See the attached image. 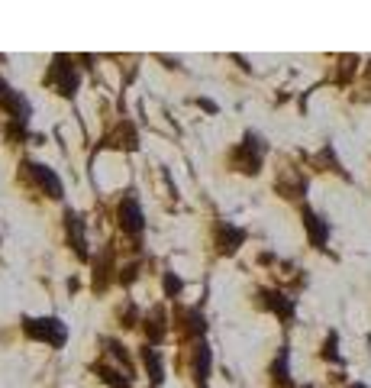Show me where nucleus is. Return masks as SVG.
I'll use <instances>...</instances> for the list:
<instances>
[{
    "label": "nucleus",
    "instance_id": "f257e3e1",
    "mask_svg": "<svg viewBox=\"0 0 371 388\" xmlns=\"http://www.w3.org/2000/svg\"><path fill=\"white\" fill-rule=\"evenodd\" d=\"M265 152H268V142L262 140L259 133L249 130V133L242 136V142H239V146L230 152V165L236 172H242V175H259Z\"/></svg>",
    "mask_w": 371,
    "mask_h": 388
},
{
    "label": "nucleus",
    "instance_id": "f03ea898",
    "mask_svg": "<svg viewBox=\"0 0 371 388\" xmlns=\"http://www.w3.org/2000/svg\"><path fill=\"white\" fill-rule=\"evenodd\" d=\"M0 110L10 117V136L16 140V133H26V123L29 117H33V107H29V100L23 98L16 88H10L4 78H0Z\"/></svg>",
    "mask_w": 371,
    "mask_h": 388
},
{
    "label": "nucleus",
    "instance_id": "7ed1b4c3",
    "mask_svg": "<svg viewBox=\"0 0 371 388\" xmlns=\"http://www.w3.org/2000/svg\"><path fill=\"white\" fill-rule=\"evenodd\" d=\"M23 333L52 350H62L68 340V327L62 324V318H23Z\"/></svg>",
    "mask_w": 371,
    "mask_h": 388
},
{
    "label": "nucleus",
    "instance_id": "20e7f679",
    "mask_svg": "<svg viewBox=\"0 0 371 388\" xmlns=\"http://www.w3.org/2000/svg\"><path fill=\"white\" fill-rule=\"evenodd\" d=\"M45 85L55 88L62 98H75L77 94V85H81V71H77L75 58L71 56H55L45 71Z\"/></svg>",
    "mask_w": 371,
    "mask_h": 388
},
{
    "label": "nucleus",
    "instance_id": "39448f33",
    "mask_svg": "<svg viewBox=\"0 0 371 388\" xmlns=\"http://www.w3.org/2000/svg\"><path fill=\"white\" fill-rule=\"evenodd\" d=\"M23 175H26L39 191H43L45 198H52V201H62V198H65V184H62V178H58L55 169H49V165L26 159V162H23Z\"/></svg>",
    "mask_w": 371,
    "mask_h": 388
},
{
    "label": "nucleus",
    "instance_id": "423d86ee",
    "mask_svg": "<svg viewBox=\"0 0 371 388\" xmlns=\"http://www.w3.org/2000/svg\"><path fill=\"white\" fill-rule=\"evenodd\" d=\"M117 220H119V230L129 233V236H142L146 230V214H142V204L136 201V194H127L117 207Z\"/></svg>",
    "mask_w": 371,
    "mask_h": 388
},
{
    "label": "nucleus",
    "instance_id": "0eeeda50",
    "mask_svg": "<svg viewBox=\"0 0 371 388\" xmlns=\"http://www.w3.org/2000/svg\"><path fill=\"white\" fill-rule=\"evenodd\" d=\"M245 236H249V233H245L242 226L230 224V220H220L217 230H213V243H217V253H220V256H232V253H236V249L245 243Z\"/></svg>",
    "mask_w": 371,
    "mask_h": 388
},
{
    "label": "nucleus",
    "instance_id": "6e6552de",
    "mask_svg": "<svg viewBox=\"0 0 371 388\" xmlns=\"http://www.w3.org/2000/svg\"><path fill=\"white\" fill-rule=\"evenodd\" d=\"M65 236H68V246L75 249V256L81 262H87V240H85V220L77 211H65Z\"/></svg>",
    "mask_w": 371,
    "mask_h": 388
},
{
    "label": "nucleus",
    "instance_id": "1a4fd4ad",
    "mask_svg": "<svg viewBox=\"0 0 371 388\" xmlns=\"http://www.w3.org/2000/svg\"><path fill=\"white\" fill-rule=\"evenodd\" d=\"M175 327L181 330V337H188V340H203V333H207V320H203V314L197 308H178Z\"/></svg>",
    "mask_w": 371,
    "mask_h": 388
},
{
    "label": "nucleus",
    "instance_id": "9d476101",
    "mask_svg": "<svg viewBox=\"0 0 371 388\" xmlns=\"http://www.w3.org/2000/svg\"><path fill=\"white\" fill-rule=\"evenodd\" d=\"M259 308H265V310H271V314H278L281 320H291V318H294V298L281 295V291H274V288H262V291H259Z\"/></svg>",
    "mask_w": 371,
    "mask_h": 388
},
{
    "label": "nucleus",
    "instance_id": "9b49d317",
    "mask_svg": "<svg viewBox=\"0 0 371 388\" xmlns=\"http://www.w3.org/2000/svg\"><path fill=\"white\" fill-rule=\"evenodd\" d=\"M113 272H119L113 262V246H104L100 256L94 259V291H107L113 282Z\"/></svg>",
    "mask_w": 371,
    "mask_h": 388
},
{
    "label": "nucleus",
    "instance_id": "f8f14e48",
    "mask_svg": "<svg viewBox=\"0 0 371 388\" xmlns=\"http://www.w3.org/2000/svg\"><path fill=\"white\" fill-rule=\"evenodd\" d=\"M303 226H307V233H310V246H316V249H326V240H329V224L320 217L316 211H310V207H303Z\"/></svg>",
    "mask_w": 371,
    "mask_h": 388
},
{
    "label": "nucleus",
    "instance_id": "ddd939ff",
    "mask_svg": "<svg viewBox=\"0 0 371 388\" xmlns=\"http://www.w3.org/2000/svg\"><path fill=\"white\" fill-rule=\"evenodd\" d=\"M142 327H146V337H149V346H158L161 340H165V333H168V318H165V308H152L146 314V320H142Z\"/></svg>",
    "mask_w": 371,
    "mask_h": 388
},
{
    "label": "nucleus",
    "instance_id": "4468645a",
    "mask_svg": "<svg viewBox=\"0 0 371 388\" xmlns=\"http://www.w3.org/2000/svg\"><path fill=\"white\" fill-rule=\"evenodd\" d=\"M210 362H213L210 346L203 343V340H197V343H194V382L200 388H207V379H210Z\"/></svg>",
    "mask_w": 371,
    "mask_h": 388
},
{
    "label": "nucleus",
    "instance_id": "2eb2a0df",
    "mask_svg": "<svg viewBox=\"0 0 371 388\" xmlns=\"http://www.w3.org/2000/svg\"><path fill=\"white\" fill-rule=\"evenodd\" d=\"M142 362H146V372L152 375V385L158 388L161 382H165V362H161V350L146 346V350H142Z\"/></svg>",
    "mask_w": 371,
    "mask_h": 388
},
{
    "label": "nucleus",
    "instance_id": "dca6fc26",
    "mask_svg": "<svg viewBox=\"0 0 371 388\" xmlns=\"http://www.w3.org/2000/svg\"><path fill=\"white\" fill-rule=\"evenodd\" d=\"M113 146H117V149H129V152L139 149V136H136V127L129 120H123L117 127V133H113Z\"/></svg>",
    "mask_w": 371,
    "mask_h": 388
},
{
    "label": "nucleus",
    "instance_id": "f3484780",
    "mask_svg": "<svg viewBox=\"0 0 371 388\" xmlns=\"http://www.w3.org/2000/svg\"><path fill=\"white\" fill-rule=\"evenodd\" d=\"M271 379L278 388H294V382H291V369H287V346L278 353V360L271 362Z\"/></svg>",
    "mask_w": 371,
    "mask_h": 388
},
{
    "label": "nucleus",
    "instance_id": "a211bd4d",
    "mask_svg": "<svg viewBox=\"0 0 371 388\" xmlns=\"http://www.w3.org/2000/svg\"><path fill=\"white\" fill-rule=\"evenodd\" d=\"M94 372H97L100 382H104V385H110V388H129V379H123V375H119V369L107 366V362L94 366Z\"/></svg>",
    "mask_w": 371,
    "mask_h": 388
},
{
    "label": "nucleus",
    "instance_id": "6ab92c4d",
    "mask_svg": "<svg viewBox=\"0 0 371 388\" xmlns=\"http://www.w3.org/2000/svg\"><path fill=\"white\" fill-rule=\"evenodd\" d=\"M313 162H316V165H329V169H333V172H339V175H345V172H343V165H339V159H336V152H333V146H323V149H320V155H316Z\"/></svg>",
    "mask_w": 371,
    "mask_h": 388
},
{
    "label": "nucleus",
    "instance_id": "aec40b11",
    "mask_svg": "<svg viewBox=\"0 0 371 388\" xmlns=\"http://www.w3.org/2000/svg\"><path fill=\"white\" fill-rule=\"evenodd\" d=\"M181 288H184V282L175 276V272H165V298H171L175 301L178 295H181Z\"/></svg>",
    "mask_w": 371,
    "mask_h": 388
},
{
    "label": "nucleus",
    "instance_id": "412c9836",
    "mask_svg": "<svg viewBox=\"0 0 371 388\" xmlns=\"http://www.w3.org/2000/svg\"><path fill=\"white\" fill-rule=\"evenodd\" d=\"M336 346H339V337H336V333H329L326 343H323V360H329V362H343V360H339V350H336Z\"/></svg>",
    "mask_w": 371,
    "mask_h": 388
},
{
    "label": "nucleus",
    "instance_id": "4be33fe9",
    "mask_svg": "<svg viewBox=\"0 0 371 388\" xmlns=\"http://www.w3.org/2000/svg\"><path fill=\"white\" fill-rule=\"evenodd\" d=\"M349 388H365V385H358V382H355V385H349Z\"/></svg>",
    "mask_w": 371,
    "mask_h": 388
},
{
    "label": "nucleus",
    "instance_id": "5701e85b",
    "mask_svg": "<svg viewBox=\"0 0 371 388\" xmlns=\"http://www.w3.org/2000/svg\"><path fill=\"white\" fill-rule=\"evenodd\" d=\"M303 388H313V385H303Z\"/></svg>",
    "mask_w": 371,
    "mask_h": 388
}]
</instances>
